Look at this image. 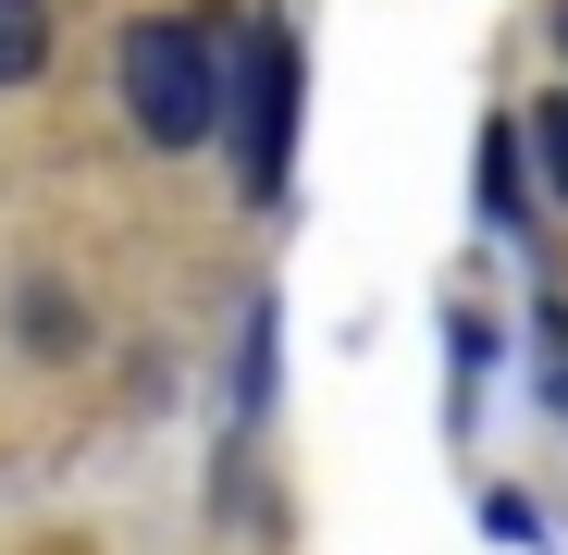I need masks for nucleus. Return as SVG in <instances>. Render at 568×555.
I'll return each mask as SVG.
<instances>
[{"label":"nucleus","instance_id":"1","mask_svg":"<svg viewBox=\"0 0 568 555\" xmlns=\"http://www.w3.org/2000/svg\"><path fill=\"white\" fill-rule=\"evenodd\" d=\"M112 74H124V112L149 148H199L223 112H235V62L211 25H185V13H136L112 38Z\"/></svg>","mask_w":568,"mask_h":555},{"label":"nucleus","instance_id":"2","mask_svg":"<svg viewBox=\"0 0 568 555\" xmlns=\"http://www.w3.org/2000/svg\"><path fill=\"white\" fill-rule=\"evenodd\" d=\"M235 185L247 198H284V161H297V38H284L272 13L247 25V50H235Z\"/></svg>","mask_w":568,"mask_h":555},{"label":"nucleus","instance_id":"3","mask_svg":"<svg viewBox=\"0 0 568 555\" xmlns=\"http://www.w3.org/2000/svg\"><path fill=\"white\" fill-rule=\"evenodd\" d=\"M519 161H531V136H519V124H483V210H495L507 235H531V173H519Z\"/></svg>","mask_w":568,"mask_h":555},{"label":"nucleus","instance_id":"4","mask_svg":"<svg viewBox=\"0 0 568 555\" xmlns=\"http://www.w3.org/2000/svg\"><path fill=\"white\" fill-rule=\"evenodd\" d=\"M50 74V0H0V86Z\"/></svg>","mask_w":568,"mask_h":555},{"label":"nucleus","instance_id":"5","mask_svg":"<svg viewBox=\"0 0 568 555\" xmlns=\"http://www.w3.org/2000/svg\"><path fill=\"white\" fill-rule=\"evenodd\" d=\"M519 136H531V161H544V185H556V210H568V86H544V100L519 112Z\"/></svg>","mask_w":568,"mask_h":555},{"label":"nucleus","instance_id":"6","mask_svg":"<svg viewBox=\"0 0 568 555\" xmlns=\"http://www.w3.org/2000/svg\"><path fill=\"white\" fill-rule=\"evenodd\" d=\"M531 383H544V408L568 420V309H556V297L531 309Z\"/></svg>","mask_w":568,"mask_h":555},{"label":"nucleus","instance_id":"7","mask_svg":"<svg viewBox=\"0 0 568 555\" xmlns=\"http://www.w3.org/2000/svg\"><path fill=\"white\" fill-rule=\"evenodd\" d=\"M272 395V309H247V346H235V408Z\"/></svg>","mask_w":568,"mask_h":555},{"label":"nucleus","instance_id":"8","mask_svg":"<svg viewBox=\"0 0 568 555\" xmlns=\"http://www.w3.org/2000/svg\"><path fill=\"white\" fill-rule=\"evenodd\" d=\"M556 38H568V13H556Z\"/></svg>","mask_w":568,"mask_h":555}]
</instances>
